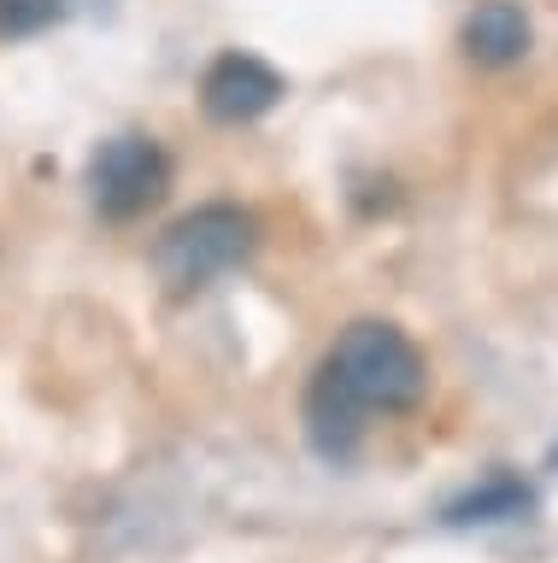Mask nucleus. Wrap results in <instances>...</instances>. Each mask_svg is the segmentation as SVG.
Returning <instances> with one entry per match:
<instances>
[{"label":"nucleus","instance_id":"f257e3e1","mask_svg":"<svg viewBox=\"0 0 558 563\" xmlns=\"http://www.w3.org/2000/svg\"><path fill=\"white\" fill-rule=\"evenodd\" d=\"M359 411H412L424 399V352L382 317H364L336 341V352L318 364Z\"/></svg>","mask_w":558,"mask_h":563},{"label":"nucleus","instance_id":"f03ea898","mask_svg":"<svg viewBox=\"0 0 558 563\" xmlns=\"http://www.w3.org/2000/svg\"><path fill=\"white\" fill-rule=\"evenodd\" d=\"M253 246H259L253 211L218 200V206H200L165 229L160 246H153V271L177 294H188V288H206V282L230 276L236 264H248Z\"/></svg>","mask_w":558,"mask_h":563},{"label":"nucleus","instance_id":"7ed1b4c3","mask_svg":"<svg viewBox=\"0 0 558 563\" xmlns=\"http://www.w3.org/2000/svg\"><path fill=\"white\" fill-rule=\"evenodd\" d=\"M171 188V158L153 135H112L89 158V200L107 223H130L153 211Z\"/></svg>","mask_w":558,"mask_h":563},{"label":"nucleus","instance_id":"20e7f679","mask_svg":"<svg viewBox=\"0 0 558 563\" xmlns=\"http://www.w3.org/2000/svg\"><path fill=\"white\" fill-rule=\"evenodd\" d=\"M283 95H288L283 70L265 65L259 53H241V47L218 53L200 77V106H206V118H218V123H253Z\"/></svg>","mask_w":558,"mask_h":563},{"label":"nucleus","instance_id":"39448f33","mask_svg":"<svg viewBox=\"0 0 558 563\" xmlns=\"http://www.w3.org/2000/svg\"><path fill=\"white\" fill-rule=\"evenodd\" d=\"M459 42L477 65L500 70V65H517L523 53H529L535 24H529V12H523L517 0H477L470 18H464V30H459Z\"/></svg>","mask_w":558,"mask_h":563},{"label":"nucleus","instance_id":"423d86ee","mask_svg":"<svg viewBox=\"0 0 558 563\" xmlns=\"http://www.w3.org/2000/svg\"><path fill=\"white\" fill-rule=\"evenodd\" d=\"M306 434H311V446H318L324 457H353L359 434H364V411L324 376V369L306 387Z\"/></svg>","mask_w":558,"mask_h":563},{"label":"nucleus","instance_id":"0eeeda50","mask_svg":"<svg viewBox=\"0 0 558 563\" xmlns=\"http://www.w3.org/2000/svg\"><path fill=\"white\" fill-rule=\"evenodd\" d=\"M529 505H535V493L523 487V482H505V475H500V482H488L482 493L459 499L447 517H452V522H505V517H523Z\"/></svg>","mask_w":558,"mask_h":563},{"label":"nucleus","instance_id":"6e6552de","mask_svg":"<svg viewBox=\"0 0 558 563\" xmlns=\"http://www.w3.org/2000/svg\"><path fill=\"white\" fill-rule=\"evenodd\" d=\"M65 12V0H0V35H36Z\"/></svg>","mask_w":558,"mask_h":563},{"label":"nucleus","instance_id":"1a4fd4ad","mask_svg":"<svg viewBox=\"0 0 558 563\" xmlns=\"http://www.w3.org/2000/svg\"><path fill=\"white\" fill-rule=\"evenodd\" d=\"M552 464H558V452H552Z\"/></svg>","mask_w":558,"mask_h":563}]
</instances>
